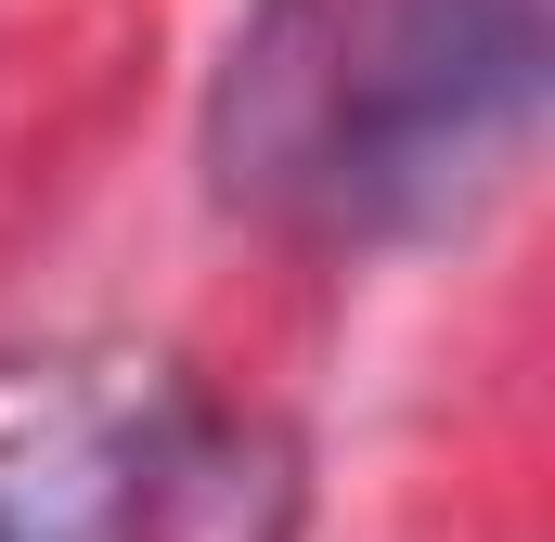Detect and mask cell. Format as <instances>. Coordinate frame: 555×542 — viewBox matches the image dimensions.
<instances>
[{
  "label": "cell",
  "instance_id": "cell-1",
  "mask_svg": "<svg viewBox=\"0 0 555 542\" xmlns=\"http://www.w3.org/2000/svg\"><path fill=\"white\" fill-rule=\"evenodd\" d=\"M543 65V0H246L207 194L323 259H414L530 168Z\"/></svg>",
  "mask_w": 555,
  "mask_h": 542
},
{
  "label": "cell",
  "instance_id": "cell-2",
  "mask_svg": "<svg viewBox=\"0 0 555 542\" xmlns=\"http://www.w3.org/2000/svg\"><path fill=\"white\" fill-rule=\"evenodd\" d=\"M284 452L155 349L0 362V542H272Z\"/></svg>",
  "mask_w": 555,
  "mask_h": 542
}]
</instances>
